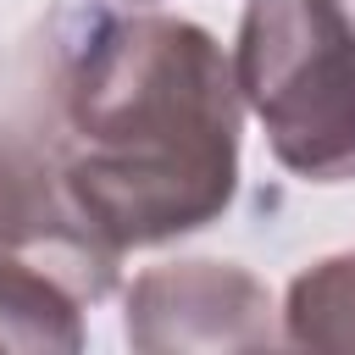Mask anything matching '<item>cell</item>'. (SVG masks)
<instances>
[{
	"label": "cell",
	"instance_id": "6",
	"mask_svg": "<svg viewBox=\"0 0 355 355\" xmlns=\"http://www.w3.org/2000/svg\"><path fill=\"white\" fill-rule=\"evenodd\" d=\"M338 6H344V17H349V22H355V0H338Z\"/></svg>",
	"mask_w": 355,
	"mask_h": 355
},
{
	"label": "cell",
	"instance_id": "4",
	"mask_svg": "<svg viewBox=\"0 0 355 355\" xmlns=\"http://www.w3.org/2000/svg\"><path fill=\"white\" fill-rule=\"evenodd\" d=\"M272 338V294L233 261H172L128 294V344L144 355L261 349Z\"/></svg>",
	"mask_w": 355,
	"mask_h": 355
},
{
	"label": "cell",
	"instance_id": "5",
	"mask_svg": "<svg viewBox=\"0 0 355 355\" xmlns=\"http://www.w3.org/2000/svg\"><path fill=\"white\" fill-rule=\"evenodd\" d=\"M283 338L300 349L355 355V250L305 266L283 300Z\"/></svg>",
	"mask_w": 355,
	"mask_h": 355
},
{
	"label": "cell",
	"instance_id": "2",
	"mask_svg": "<svg viewBox=\"0 0 355 355\" xmlns=\"http://www.w3.org/2000/svg\"><path fill=\"white\" fill-rule=\"evenodd\" d=\"M233 83L277 166L305 183H355V22L338 0H250Z\"/></svg>",
	"mask_w": 355,
	"mask_h": 355
},
{
	"label": "cell",
	"instance_id": "1",
	"mask_svg": "<svg viewBox=\"0 0 355 355\" xmlns=\"http://www.w3.org/2000/svg\"><path fill=\"white\" fill-rule=\"evenodd\" d=\"M0 150L116 255L183 239L239 194L233 61L183 17L61 6L0 61Z\"/></svg>",
	"mask_w": 355,
	"mask_h": 355
},
{
	"label": "cell",
	"instance_id": "3",
	"mask_svg": "<svg viewBox=\"0 0 355 355\" xmlns=\"http://www.w3.org/2000/svg\"><path fill=\"white\" fill-rule=\"evenodd\" d=\"M116 283V250L22 155L0 150V349H83V311Z\"/></svg>",
	"mask_w": 355,
	"mask_h": 355
}]
</instances>
